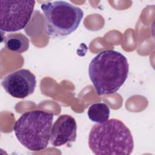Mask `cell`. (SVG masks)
<instances>
[{
	"label": "cell",
	"mask_w": 155,
	"mask_h": 155,
	"mask_svg": "<svg viewBox=\"0 0 155 155\" xmlns=\"http://www.w3.org/2000/svg\"><path fill=\"white\" fill-rule=\"evenodd\" d=\"M128 72L127 58L113 50L98 53L88 67L90 79L98 95L117 92L127 79Z\"/></svg>",
	"instance_id": "obj_1"
},
{
	"label": "cell",
	"mask_w": 155,
	"mask_h": 155,
	"mask_svg": "<svg viewBox=\"0 0 155 155\" xmlns=\"http://www.w3.org/2000/svg\"><path fill=\"white\" fill-rule=\"evenodd\" d=\"M88 146L96 155H129L134 148L130 129L117 119L94 124L89 133Z\"/></svg>",
	"instance_id": "obj_2"
},
{
	"label": "cell",
	"mask_w": 155,
	"mask_h": 155,
	"mask_svg": "<svg viewBox=\"0 0 155 155\" xmlns=\"http://www.w3.org/2000/svg\"><path fill=\"white\" fill-rule=\"evenodd\" d=\"M53 116V113L42 110L23 113L13 126L16 138L30 151L45 149L50 139Z\"/></svg>",
	"instance_id": "obj_3"
},
{
	"label": "cell",
	"mask_w": 155,
	"mask_h": 155,
	"mask_svg": "<svg viewBox=\"0 0 155 155\" xmlns=\"http://www.w3.org/2000/svg\"><path fill=\"white\" fill-rule=\"evenodd\" d=\"M41 7L45 18L46 33L54 38L65 37L74 32L84 16L81 8L64 1L46 2Z\"/></svg>",
	"instance_id": "obj_4"
},
{
	"label": "cell",
	"mask_w": 155,
	"mask_h": 155,
	"mask_svg": "<svg viewBox=\"0 0 155 155\" xmlns=\"http://www.w3.org/2000/svg\"><path fill=\"white\" fill-rule=\"evenodd\" d=\"M1 31L13 32L24 29L33 12L35 1H1Z\"/></svg>",
	"instance_id": "obj_5"
},
{
	"label": "cell",
	"mask_w": 155,
	"mask_h": 155,
	"mask_svg": "<svg viewBox=\"0 0 155 155\" xmlns=\"http://www.w3.org/2000/svg\"><path fill=\"white\" fill-rule=\"evenodd\" d=\"M36 85L35 76L27 69L14 71L5 76L1 82V85L8 94L19 99L33 94Z\"/></svg>",
	"instance_id": "obj_6"
},
{
	"label": "cell",
	"mask_w": 155,
	"mask_h": 155,
	"mask_svg": "<svg viewBox=\"0 0 155 155\" xmlns=\"http://www.w3.org/2000/svg\"><path fill=\"white\" fill-rule=\"evenodd\" d=\"M77 125L74 118L69 114H62L51 127L50 142L57 147L73 142L77 136Z\"/></svg>",
	"instance_id": "obj_7"
},
{
	"label": "cell",
	"mask_w": 155,
	"mask_h": 155,
	"mask_svg": "<svg viewBox=\"0 0 155 155\" xmlns=\"http://www.w3.org/2000/svg\"><path fill=\"white\" fill-rule=\"evenodd\" d=\"M4 43L7 50L21 53L28 50L30 41L24 35L16 33L6 35L4 38Z\"/></svg>",
	"instance_id": "obj_8"
},
{
	"label": "cell",
	"mask_w": 155,
	"mask_h": 155,
	"mask_svg": "<svg viewBox=\"0 0 155 155\" xmlns=\"http://www.w3.org/2000/svg\"><path fill=\"white\" fill-rule=\"evenodd\" d=\"M88 118L94 122L102 123L109 119L110 111L107 104L97 102L92 104L87 111Z\"/></svg>",
	"instance_id": "obj_9"
}]
</instances>
